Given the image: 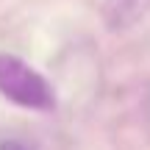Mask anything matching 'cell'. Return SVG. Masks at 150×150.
Listing matches in <instances>:
<instances>
[{
	"label": "cell",
	"instance_id": "obj_1",
	"mask_svg": "<svg viewBox=\"0 0 150 150\" xmlns=\"http://www.w3.org/2000/svg\"><path fill=\"white\" fill-rule=\"evenodd\" d=\"M0 97L33 114H50L59 106L56 89L22 56L0 50Z\"/></svg>",
	"mask_w": 150,
	"mask_h": 150
},
{
	"label": "cell",
	"instance_id": "obj_2",
	"mask_svg": "<svg viewBox=\"0 0 150 150\" xmlns=\"http://www.w3.org/2000/svg\"><path fill=\"white\" fill-rule=\"evenodd\" d=\"M147 14H150V0H103L100 6L103 22L114 33L139 25Z\"/></svg>",
	"mask_w": 150,
	"mask_h": 150
},
{
	"label": "cell",
	"instance_id": "obj_3",
	"mask_svg": "<svg viewBox=\"0 0 150 150\" xmlns=\"http://www.w3.org/2000/svg\"><path fill=\"white\" fill-rule=\"evenodd\" d=\"M0 150H39L33 142L22 139V136H3L0 139Z\"/></svg>",
	"mask_w": 150,
	"mask_h": 150
}]
</instances>
